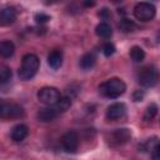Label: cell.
<instances>
[{
    "mask_svg": "<svg viewBox=\"0 0 160 160\" xmlns=\"http://www.w3.org/2000/svg\"><path fill=\"white\" fill-rule=\"evenodd\" d=\"M126 90L125 82L119 78H111L99 85V92L108 99H118Z\"/></svg>",
    "mask_w": 160,
    "mask_h": 160,
    "instance_id": "obj_1",
    "label": "cell"
},
{
    "mask_svg": "<svg viewBox=\"0 0 160 160\" xmlns=\"http://www.w3.org/2000/svg\"><path fill=\"white\" fill-rule=\"evenodd\" d=\"M159 80L158 69L154 65H148L140 69L138 74V82L144 88H152Z\"/></svg>",
    "mask_w": 160,
    "mask_h": 160,
    "instance_id": "obj_3",
    "label": "cell"
},
{
    "mask_svg": "<svg viewBox=\"0 0 160 160\" xmlns=\"http://www.w3.org/2000/svg\"><path fill=\"white\" fill-rule=\"evenodd\" d=\"M126 114V105L124 102H114L106 109V119L108 120H119L124 118Z\"/></svg>",
    "mask_w": 160,
    "mask_h": 160,
    "instance_id": "obj_9",
    "label": "cell"
},
{
    "mask_svg": "<svg viewBox=\"0 0 160 160\" xmlns=\"http://www.w3.org/2000/svg\"><path fill=\"white\" fill-rule=\"evenodd\" d=\"M70 106H71V98L65 95V96H61V99L58 101V104L54 106V109L58 111V114H60V112L66 111Z\"/></svg>",
    "mask_w": 160,
    "mask_h": 160,
    "instance_id": "obj_17",
    "label": "cell"
},
{
    "mask_svg": "<svg viewBox=\"0 0 160 160\" xmlns=\"http://www.w3.org/2000/svg\"><path fill=\"white\" fill-rule=\"evenodd\" d=\"M151 155V160H160V145H155L154 149L150 151Z\"/></svg>",
    "mask_w": 160,
    "mask_h": 160,
    "instance_id": "obj_24",
    "label": "cell"
},
{
    "mask_svg": "<svg viewBox=\"0 0 160 160\" xmlns=\"http://www.w3.org/2000/svg\"><path fill=\"white\" fill-rule=\"evenodd\" d=\"M28 135H29V128L25 124H18V125H15L11 129V132H10V138L15 142L22 141Z\"/></svg>",
    "mask_w": 160,
    "mask_h": 160,
    "instance_id": "obj_11",
    "label": "cell"
},
{
    "mask_svg": "<svg viewBox=\"0 0 160 160\" xmlns=\"http://www.w3.org/2000/svg\"><path fill=\"white\" fill-rule=\"evenodd\" d=\"M15 52V45L10 40H2L0 41V56L4 59H9Z\"/></svg>",
    "mask_w": 160,
    "mask_h": 160,
    "instance_id": "obj_14",
    "label": "cell"
},
{
    "mask_svg": "<svg viewBox=\"0 0 160 160\" xmlns=\"http://www.w3.org/2000/svg\"><path fill=\"white\" fill-rule=\"evenodd\" d=\"M156 8L151 2H138L134 8V16L140 21H150L155 18Z\"/></svg>",
    "mask_w": 160,
    "mask_h": 160,
    "instance_id": "obj_5",
    "label": "cell"
},
{
    "mask_svg": "<svg viewBox=\"0 0 160 160\" xmlns=\"http://www.w3.org/2000/svg\"><path fill=\"white\" fill-rule=\"evenodd\" d=\"M95 62H96V56L92 52H86L80 59V66L84 70H90L91 68H94Z\"/></svg>",
    "mask_w": 160,
    "mask_h": 160,
    "instance_id": "obj_16",
    "label": "cell"
},
{
    "mask_svg": "<svg viewBox=\"0 0 160 160\" xmlns=\"http://www.w3.org/2000/svg\"><path fill=\"white\" fill-rule=\"evenodd\" d=\"M35 20H36V22H39V24H44V22H46V21L50 20V16L46 15V14L40 12V14H36V15H35Z\"/></svg>",
    "mask_w": 160,
    "mask_h": 160,
    "instance_id": "obj_25",
    "label": "cell"
},
{
    "mask_svg": "<svg viewBox=\"0 0 160 160\" xmlns=\"http://www.w3.org/2000/svg\"><path fill=\"white\" fill-rule=\"evenodd\" d=\"M158 105L156 104H150L148 108H146V110H145V114H144V120L145 121H151L156 115H158Z\"/></svg>",
    "mask_w": 160,
    "mask_h": 160,
    "instance_id": "obj_22",
    "label": "cell"
},
{
    "mask_svg": "<svg viewBox=\"0 0 160 160\" xmlns=\"http://www.w3.org/2000/svg\"><path fill=\"white\" fill-rule=\"evenodd\" d=\"M99 15H100L101 18H109V16H111V14L109 12V10H108V9H102V10L99 12Z\"/></svg>",
    "mask_w": 160,
    "mask_h": 160,
    "instance_id": "obj_27",
    "label": "cell"
},
{
    "mask_svg": "<svg viewBox=\"0 0 160 160\" xmlns=\"http://www.w3.org/2000/svg\"><path fill=\"white\" fill-rule=\"evenodd\" d=\"M0 104H1V101H0Z\"/></svg>",
    "mask_w": 160,
    "mask_h": 160,
    "instance_id": "obj_28",
    "label": "cell"
},
{
    "mask_svg": "<svg viewBox=\"0 0 160 160\" xmlns=\"http://www.w3.org/2000/svg\"><path fill=\"white\" fill-rule=\"evenodd\" d=\"M61 144L66 152H75L79 148V135L75 131L69 130L62 135Z\"/></svg>",
    "mask_w": 160,
    "mask_h": 160,
    "instance_id": "obj_8",
    "label": "cell"
},
{
    "mask_svg": "<svg viewBox=\"0 0 160 160\" xmlns=\"http://www.w3.org/2000/svg\"><path fill=\"white\" fill-rule=\"evenodd\" d=\"M24 116V109L15 102H2L0 104V118L2 119H19Z\"/></svg>",
    "mask_w": 160,
    "mask_h": 160,
    "instance_id": "obj_6",
    "label": "cell"
},
{
    "mask_svg": "<svg viewBox=\"0 0 160 160\" xmlns=\"http://www.w3.org/2000/svg\"><path fill=\"white\" fill-rule=\"evenodd\" d=\"M16 20V9L14 6H4L0 9V26H9Z\"/></svg>",
    "mask_w": 160,
    "mask_h": 160,
    "instance_id": "obj_10",
    "label": "cell"
},
{
    "mask_svg": "<svg viewBox=\"0 0 160 160\" xmlns=\"http://www.w3.org/2000/svg\"><path fill=\"white\" fill-rule=\"evenodd\" d=\"M118 28H119L122 32H131V31H134V30L136 29V25H135V22H134L132 20L124 18V19H121V20L119 21Z\"/></svg>",
    "mask_w": 160,
    "mask_h": 160,
    "instance_id": "obj_18",
    "label": "cell"
},
{
    "mask_svg": "<svg viewBox=\"0 0 160 160\" xmlns=\"http://www.w3.org/2000/svg\"><path fill=\"white\" fill-rule=\"evenodd\" d=\"M40 68V60L35 54H26L21 60V66L19 69V78L21 80L32 79Z\"/></svg>",
    "mask_w": 160,
    "mask_h": 160,
    "instance_id": "obj_2",
    "label": "cell"
},
{
    "mask_svg": "<svg viewBox=\"0 0 160 160\" xmlns=\"http://www.w3.org/2000/svg\"><path fill=\"white\" fill-rule=\"evenodd\" d=\"M134 100L135 101H141L142 100V98H144V91L142 90H136L135 92H134Z\"/></svg>",
    "mask_w": 160,
    "mask_h": 160,
    "instance_id": "obj_26",
    "label": "cell"
},
{
    "mask_svg": "<svg viewBox=\"0 0 160 160\" xmlns=\"http://www.w3.org/2000/svg\"><path fill=\"white\" fill-rule=\"evenodd\" d=\"M158 144H159L158 138L154 136V138L148 139V140H145L144 142L139 144V151H142V152H150V151L154 149V146L158 145Z\"/></svg>",
    "mask_w": 160,
    "mask_h": 160,
    "instance_id": "obj_19",
    "label": "cell"
},
{
    "mask_svg": "<svg viewBox=\"0 0 160 160\" xmlns=\"http://www.w3.org/2000/svg\"><path fill=\"white\" fill-rule=\"evenodd\" d=\"M58 115H59V114H58V111L54 109V106L41 108V109L38 111V114H36L38 119H39L40 121H42V122H50V121H52L54 119H56Z\"/></svg>",
    "mask_w": 160,
    "mask_h": 160,
    "instance_id": "obj_12",
    "label": "cell"
},
{
    "mask_svg": "<svg viewBox=\"0 0 160 160\" xmlns=\"http://www.w3.org/2000/svg\"><path fill=\"white\" fill-rule=\"evenodd\" d=\"M11 75L12 74H11L10 68H8L5 65H1L0 66V86L8 84L10 81V79H11Z\"/></svg>",
    "mask_w": 160,
    "mask_h": 160,
    "instance_id": "obj_21",
    "label": "cell"
},
{
    "mask_svg": "<svg viewBox=\"0 0 160 160\" xmlns=\"http://www.w3.org/2000/svg\"><path fill=\"white\" fill-rule=\"evenodd\" d=\"M62 51L60 49H54L49 55H48V64L51 69L56 70L62 65Z\"/></svg>",
    "mask_w": 160,
    "mask_h": 160,
    "instance_id": "obj_13",
    "label": "cell"
},
{
    "mask_svg": "<svg viewBox=\"0 0 160 160\" xmlns=\"http://www.w3.org/2000/svg\"><path fill=\"white\" fill-rule=\"evenodd\" d=\"M95 34L99 38H104V39H109L112 35V29L110 26V24H108L106 21H101L96 25L95 28Z\"/></svg>",
    "mask_w": 160,
    "mask_h": 160,
    "instance_id": "obj_15",
    "label": "cell"
},
{
    "mask_svg": "<svg viewBox=\"0 0 160 160\" xmlns=\"http://www.w3.org/2000/svg\"><path fill=\"white\" fill-rule=\"evenodd\" d=\"M130 58L135 61V62H141L145 59V51L140 48V46H132L130 49Z\"/></svg>",
    "mask_w": 160,
    "mask_h": 160,
    "instance_id": "obj_20",
    "label": "cell"
},
{
    "mask_svg": "<svg viewBox=\"0 0 160 160\" xmlns=\"http://www.w3.org/2000/svg\"><path fill=\"white\" fill-rule=\"evenodd\" d=\"M102 54L105 55V56H111V55H114V52H115V46H114V44L112 42H105L104 45H102Z\"/></svg>",
    "mask_w": 160,
    "mask_h": 160,
    "instance_id": "obj_23",
    "label": "cell"
},
{
    "mask_svg": "<svg viewBox=\"0 0 160 160\" xmlns=\"http://www.w3.org/2000/svg\"><path fill=\"white\" fill-rule=\"evenodd\" d=\"M60 91L54 86H44L38 91V99L40 102L45 104L46 106H55L58 101L61 99Z\"/></svg>",
    "mask_w": 160,
    "mask_h": 160,
    "instance_id": "obj_4",
    "label": "cell"
},
{
    "mask_svg": "<svg viewBox=\"0 0 160 160\" xmlns=\"http://www.w3.org/2000/svg\"><path fill=\"white\" fill-rule=\"evenodd\" d=\"M131 139V131L126 128L116 129L109 135V144L111 146H122Z\"/></svg>",
    "mask_w": 160,
    "mask_h": 160,
    "instance_id": "obj_7",
    "label": "cell"
}]
</instances>
